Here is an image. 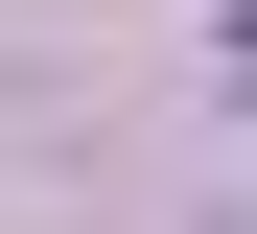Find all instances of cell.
I'll return each mask as SVG.
<instances>
[{
    "mask_svg": "<svg viewBox=\"0 0 257 234\" xmlns=\"http://www.w3.org/2000/svg\"><path fill=\"white\" fill-rule=\"evenodd\" d=\"M234 70H257V0H234Z\"/></svg>",
    "mask_w": 257,
    "mask_h": 234,
    "instance_id": "obj_1",
    "label": "cell"
}]
</instances>
